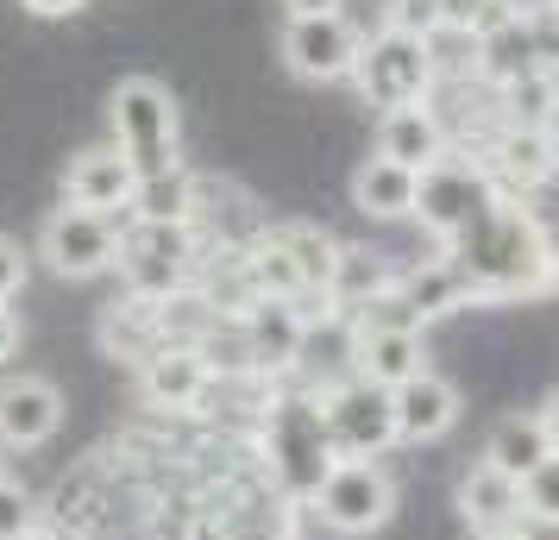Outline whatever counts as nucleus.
Returning <instances> with one entry per match:
<instances>
[{
	"label": "nucleus",
	"instance_id": "1",
	"mask_svg": "<svg viewBox=\"0 0 559 540\" xmlns=\"http://www.w3.org/2000/svg\"><path fill=\"white\" fill-rule=\"evenodd\" d=\"M440 257L465 277V302L472 309H503V302H547L559 296V239L528 202H497L484 207Z\"/></svg>",
	"mask_w": 559,
	"mask_h": 540
},
{
	"label": "nucleus",
	"instance_id": "2",
	"mask_svg": "<svg viewBox=\"0 0 559 540\" xmlns=\"http://www.w3.org/2000/svg\"><path fill=\"white\" fill-rule=\"evenodd\" d=\"M252 440H258V459H264V478L289 509H308L321 478L340 465L328 440V415H321V389H277L258 415Z\"/></svg>",
	"mask_w": 559,
	"mask_h": 540
},
{
	"label": "nucleus",
	"instance_id": "3",
	"mask_svg": "<svg viewBox=\"0 0 559 540\" xmlns=\"http://www.w3.org/2000/svg\"><path fill=\"white\" fill-rule=\"evenodd\" d=\"M107 120H114V145L139 177H164L182 170V120L177 101L157 76H127L107 95Z\"/></svg>",
	"mask_w": 559,
	"mask_h": 540
},
{
	"label": "nucleus",
	"instance_id": "4",
	"mask_svg": "<svg viewBox=\"0 0 559 540\" xmlns=\"http://www.w3.org/2000/svg\"><path fill=\"white\" fill-rule=\"evenodd\" d=\"M195 264H202V232L195 220H127L120 227V284L127 296L145 302H170L195 284Z\"/></svg>",
	"mask_w": 559,
	"mask_h": 540
},
{
	"label": "nucleus",
	"instance_id": "5",
	"mask_svg": "<svg viewBox=\"0 0 559 540\" xmlns=\"http://www.w3.org/2000/svg\"><path fill=\"white\" fill-rule=\"evenodd\" d=\"M358 101L390 113V107H421L433 101V88H440V70H433V51L428 38H415V32H396V26H378L365 32V51H358Z\"/></svg>",
	"mask_w": 559,
	"mask_h": 540
},
{
	"label": "nucleus",
	"instance_id": "6",
	"mask_svg": "<svg viewBox=\"0 0 559 540\" xmlns=\"http://www.w3.org/2000/svg\"><path fill=\"white\" fill-rule=\"evenodd\" d=\"M490 202H497V182H490V170L478 164V152H472V145H465V152L447 145V157H433L428 170H421L415 220L433 232V245H453Z\"/></svg>",
	"mask_w": 559,
	"mask_h": 540
},
{
	"label": "nucleus",
	"instance_id": "7",
	"mask_svg": "<svg viewBox=\"0 0 559 540\" xmlns=\"http://www.w3.org/2000/svg\"><path fill=\"white\" fill-rule=\"evenodd\" d=\"M308 515L321 521V528H333V535H378L383 521L396 515V478L383 471L378 459H340L321 478V490L308 496Z\"/></svg>",
	"mask_w": 559,
	"mask_h": 540
},
{
	"label": "nucleus",
	"instance_id": "8",
	"mask_svg": "<svg viewBox=\"0 0 559 540\" xmlns=\"http://www.w3.org/2000/svg\"><path fill=\"white\" fill-rule=\"evenodd\" d=\"M321 415H328V440L340 459H383L390 446H396V403H390V389L371 384V377H333L321 389Z\"/></svg>",
	"mask_w": 559,
	"mask_h": 540
},
{
	"label": "nucleus",
	"instance_id": "9",
	"mask_svg": "<svg viewBox=\"0 0 559 540\" xmlns=\"http://www.w3.org/2000/svg\"><path fill=\"white\" fill-rule=\"evenodd\" d=\"M365 32L346 13H308V20H283L277 57L296 82H353Z\"/></svg>",
	"mask_w": 559,
	"mask_h": 540
},
{
	"label": "nucleus",
	"instance_id": "10",
	"mask_svg": "<svg viewBox=\"0 0 559 540\" xmlns=\"http://www.w3.org/2000/svg\"><path fill=\"white\" fill-rule=\"evenodd\" d=\"M120 227L127 220H114V214H88V207H57L51 220L38 227V257L51 264L57 277H102L120 264Z\"/></svg>",
	"mask_w": 559,
	"mask_h": 540
},
{
	"label": "nucleus",
	"instance_id": "11",
	"mask_svg": "<svg viewBox=\"0 0 559 540\" xmlns=\"http://www.w3.org/2000/svg\"><path fill=\"white\" fill-rule=\"evenodd\" d=\"M472 152H478V164L490 170L497 195H509V202H528L540 182L559 177V139L547 127H503V120H497Z\"/></svg>",
	"mask_w": 559,
	"mask_h": 540
},
{
	"label": "nucleus",
	"instance_id": "12",
	"mask_svg": "<svg viewBox=\"0 0 559 540\" xmlns=\"http://www.w3.org/2000/svg\"><path fill=\"white\" fill-rule=\"evenodd\" d=\"M207 389H214V364H207L202 346L189 339H170L164 352L139 364V403L152 415H202L207 409Z\"/></svg>",
	"mask_w": 559,
	"mask_h": 540
},
{
	"label": "nucleus",
	"instance_id": "13",
	"mask_svg": "<svg viewBox=\"0 0 559 540\" xmlns=\"http://www.w3.org/2000/svg\"><path fill=\"white\" fill-rule=\"evenodd\" d=\"M63 428V389L38 371L0 384V453H38Z\"/></svg>",
	"mask_w": 559,
	"mask_h": 540
},
{
	"label": "nucleus",
	"instance_id": "14",
	"mask_svg": "<svg viewBox=\"0 0 559 540\" xmlns=\"http://www.w3.org/2000/svg\"><path fill=\"white\" fill-rule=\"evenodd\" d=\"M132 195H139V170L120 157V145H88L63 170V207H88V214L127 220Z\"/></svg>",
	"mask_w": 559,
	"mask_h": 540
},
{
	"label": "nucleus",
	"instance_id": "15",
	"mask_svg": "<svg viewBox=\"0 0 559 540\" xmlns=\"http://www.w3.org/2000/svg\"><path fill=\"white\" fill-rule=\"evenodd\" d=\"M239 339H246V364L264 371V377H277V371H289V364L302 359L308 314L296 302H252V309L239 314Z\"/></svg>",
	"mask_w": 559,
	"mask_h": 540
},
{
	"label": "nucleus",
	"instance_id": "16",
	"mask_svg": "<svg viewBox=\"0 0 559 540\" xmlns=\"http://www.w3.org/2000/svg\"><path fill=\"white\" fill-rule=\"evenodd\" d=\"M390 403H396V440H408V446H433V440H447L459 428V389L433 364L421 377L390 389Z\"/></svg>",
	"mask_w": 559,
	"mask_h": 540
},
{
	"label": "nucleus",
	"instance_id": "17",
	"mask_svg": "<svg viewBox=\"0 0 559 540\" xmlns=\"http://www.w3.org/2000/svg\"><path fill=\"white\" fill-rule=\"evenodd\" d=\"M95 339H102V352L114 364H139L164 352L170 346V327H164V302H145V296H120V302H107L102 321H95Z\"/></svg>",
	"mask_w": 559,
	"mask_h": 540
},
{
	"label": "nucleus",
	"instance_id": "18",
	"mask_svg": "<svg viewBox=\"0 0 559 540\" xmlns=\"http://www.w3.org/2000/svg\"><path fill=\"white\" fill-rule=\"evenodd\" d=\"M346 359L358 377L396 389L428 371V334L421 327H383V334H346Z\"/></svg>",
	"mask_w": 559,
	"mask_h": 540
},
{
	"label": "nucleus",
	"instance_id": "19",
	"mask_svg": "<svg viewBox=\"0 0 559 540\" xmlns=\"http://www.w3.org/2000/svg\"><path fill=\"white\" fill-rule=\"evenodd\" d=\"M447 145H453V132H447V120L433 113V101L378 113V157L403 164V170H415V177L428 170L433 157H447Z\"/></svg>",
	"mask_w": 559,
	"mask_h": 540
},
{
	"label": "nucleus",
	"instance_id": "20",
	"mask_svg": "<svg viewBox=\"0 0 559 540\" xmlns=\"http://www.w3.org/2000/svg\"><path fill=\"white\" fill-rule=\"evenodd\" d=\"M459 515H465L472 535L509 528V521H522V484H515L509 471H497L490 459H472L465 478H459Z\"/></svg>",
	"mask_w": 559,
	"mask_h": 540
},
{
	"label": "nucleus",
	"instance_id": "21",
	"mask_svg": "<svg viewBox=\"0 0 559 540\" xmlns=\"http://www.w3.org/2000/svg\"><path fill=\"white\" fill-rule=\"evenodd\" d=\"M415 189H421V177L378 152L353 170V207L365 220H415Z\"/></svg>",
	"mask_w": 559,
	"mask_h": 540
},
{
	"label": "nucleus",
	"instance_id": "22",
	"mask_svg": "<svg viewBox=\"0 0 559 540\" xmlns=\"http://www.w3.org/2000/svg\"><path fill=\"white\" fill-rule=\"evenodd\" d=\"M264 239L277 245L289 264H296V277H302L308 296H321L328 302V284H333V264H340V239L328 227H314V220H271Z\"/></svg>",
	"mask_w": 559,
	"mask_h": 540
},
{
	"label": "nucleus",
	"instance_id": "23",
	"mask_svg": "<svg viewBox=\"0 0 559 540\" xmlns=\"http://www.w3.org/2000/svg\"><path fill=\"white\" fill-rule=\"evenodd\" d=\"M478 459H490L497 471H509V478L522 484L540 459H554V440H547V428H540V415L515 409V415H497V421H490Z\"/></svg>",
	"mask_w": 559,
	"mask_h": 540
},
{
	"label": "nucleus",
	"instance_id": "24",
	"mask_svg": "<svg viewBox=\"0 0 559 540\" xmlns=\"http://www.w3.org/2000/svg\"><path fill=\"white\" fill-rule=\"evenodd\" d=\"M396 296L408 302V314H415L421 327L440 321V314H453V309H472V302H465V277H459L440 252L421 257V264H408V271H396Z\"/></svg>",
	"mask_w": 559,
	"mask_h": 540
},
{
	"label": "nucleus",
	"instance_id": "25",
	"mask_svg": "<svg viewBox=\"0 0 559 540\" xmlns=\"http://www.w3.org/2000/svg\"><path fill=\"white\" fill-rule=\"evenodd\" d=\"M390 284H396V271H390L378 252H365V245H340V264H333L328 302H333V314L346 321V314L365 309V302H371V296H383Z\"/></svg>",
	"mask_w": 559,
	"mask_h": 540
},
{
	"label": "nucleus",
	"instance_id": "26",
	"mask_svg": "<svg viewBox=\"0 0 559 540\" xmlns=\"http://www.w3.org/2000/svg\"><path fill=\"white\" fill-rule=\"evenodd\" d=\"M195 177L189 170H164V177H139L127 220H195Z\"/></svg>",
	"mask_w": 559,
	"mask_h": 540
},
{
	"label": "nucleus",
	"instance_id": "27",
	"mask_svg": "<svg viewBox=\"0 0 559 540\" xmlns=\"http://www.w3.org/2000/svg\"><path fill=\"white\" fill-rule=\"evenodd\" d=\"M522 515L540 521V528H559V453L540 459L528 478H522Z\"/></svg>",
	"mask_w": 559,
	"mask_h": 540
},
{
	"label": "nucleus",
	"instance_id": "28",
	"mask_svg": "<svg viewBox=\"0 0 559 540\" xmlns=\"http://www.w3.org/2000/svg\"><path fill=\"white\" fill-rule=\"evenodd\" d=\"M32 521H38V515H32V490L0 471V540H20Z\"/></svg>",
	"mask_w": 559,
	"mask_h": 540
},
{
	"label": "nucleus",
	"instance_id": "29",
	"mask_svg": "<svg viewBox=\"0 0 559 540\" xmlns=\"http://www.w3.org/2000/svg\"><path fill=\"white\" fill-rule=\"evenodd\" d=\"M528 38H534L540 70H547V76H559V7H540V13H528Z\"/></svg>",
	"mask_w": 559,
	"mask_h": 540
},
{
	"label": "nucleus",
	"instance_id": "30",
	"mask_svg": "<svg viewBox=\"0 0 559 540\" xmlns=\"http://www.w3.org/2000/svg\"><path fill=\"white\" fill-rule=\"evenodd\" d=\"M20 289H26V252L0 232V309H13V302H20Z\"/></svg>",
	"mask_w": 559,
	"mask_h": 540
},
{
	"label": "nucleus",
	"instance_id": "31",
	"mask_svg": "<svg viewBox=\"0 0 559 540\" xmlns=\"http://www.w3.org/2000/svg\"><path fill=\"white\" fill-rule=\"evenodd\" d=\"M428 7L440 13V32H447V26L478 32V20H484V7H490V0H428Z\"/></svg>",
	"mask_w": 559,
	"mask_h": 540
},
{
	"label": "nucleus",
	"instance_id": "32",
	"mask_svg": "<svg viewBox=\"0 0 559 540\" xmlns=\"http://www.w3.org/2000/svg\"><path fill=\"white\" fill-rule=\"evenodd\" d=\"M20 7H26L32 20H70V13L88 7V0H20Z\"/></svg>",
	"mask_w": 559,
	"mask_h": 540
},
{
	"label": "nucleus",
	"instance_id": "33",
	"mask_svg": "<svg viewBox=\"0 0 559 540\" xmlns=\"http://www.w3.org/2000/svg\"><path fill=\"white\" fill-rule=\"evenodd\" d=\"M346 0H283V20H308V13H340Z\"/></svg>",
	"mask_w": 559,
	"mask_h": 540
},
{
	"label": "nucleus",
	"instance_id": "34",
	"mask_svg": "<svg viewBox=\"0 0 559 540\" xmlns=\"http://www.w3.org/2000/svg\"><path fill=\"white\" fill-rule=\"evenodd\" d=\"M20 352V321H13V309H0V364Z\"/></svg>",
	"mask_w": 559,
	"mask_h": 540
},
{
	"label": "nucleus",
	"instance_id": "35",
	"mask_svg": "<svg viewBox=\"0 0 559 540\" xmlns=\"http://www.w3.org/2000/svg\"><path fill=\"white\" fill-rule=\"evenodd\" d=\"M540 428H547V440H554V453H559V389L547 396V409H540Z\"/></svg>",
	"mask_w": 559,
	"mask_h": 540
},
{
	"label": "nucleus",
	"instance_id": "36",
	"mask_svg": "<svg viewBox=\"0 0 559 540\" xmlns=\"http://www.w3.org/2000/svg\"><path fill=\"white\" fill-rule=\"evenodd\" d=\"M478 540H528V528H522V521H509V528H484Z\"/></svg>",
	"mask_w": 559,
	"mask_h": 540
},
{
	"label": "nucleus",
	"instance_id": "37",
	"mask_svg": "<svg viewBox=\"0 0 559 540\" xmlns=\"http://www.w3.org/2000/svg\"><path fill=\"white\" fill-rule=\"evenodd\" d=\"M20 540H63V528H57V521H32Z\"/></svg>",
	"mask_w": 559,
	"mask_h": 540
},
{
	"label": "nucleus",
	"instance_id": "38",
	"mask_svg": "<svg viewBox=\"0 0 559 540\" xmlns=\"http://www.w3.org/2000/svg\"><path fill=\"white\" fill-rule=\"evenodd\" d=\"M554 7H559V0H554Z\"/></svg>",
	"mask_w": 559,
	"mask_h": 540
}]
</instances>
